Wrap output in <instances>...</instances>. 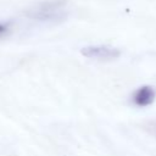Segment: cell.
I'll return each instance as SVG.
<instances>
[{"instance_id": "6da1fadb", "label": "cell", "mask_w": 156, "mask_h": 156, "mask_svg": "<svg viewBox=\"0 0 156 156\" xmlns=\"http://www.w3.org/2000/svg\"><path fill=\"white\" fill-rule=\"evenodd\" d=\"M27 17L49 23H60L68 16L67 0H45L29 7L26 12Z\"/></svg>"}, {"instance_id": "7a4b0ae2", "label": "cell", "mask_w": 156, "mask_h": 156, "mask_svg": "<svg viewBox=\"0 0 156 156\" xmlns=\"http://www.w3.org/2000/svg\"><path fill=\"white\" fill-rule=\"evenodd\" d=\"M82 55L87 58L98 61H111L119 56V50L108 45H89L80 50Z\"/></svg>"}, {"instance_id": "3957f363", "label": "cell", "mask_w": 156, "mask_h": 156, "mask_svg": "<svg viewBox=\"0 0 156 156\" xmlns=\"http://www.w3.org/2000/svg\"><path fill=\"white\" fill-rule=\"evenodd\" d=\"M156 98V91L154 89V87H150V85H143L140 88H138L133 96H132V100H133V104L138 107H146L149 105H151L154 102Z\"/></svg>"}, {"instance_id": "277c9868", "label": "cell", "mask_w": 156, "mask_h": 156, "mask_svg": "<svg viewBox=\"0 0 156 156\" xmlns=\"http://www.w3.org/2000/svg\"><path fill=\"white\" fill-rule=\"evenodd\" d=\"M146 129L150 134H152L155 138H156V118L152 119V121H149L146 123Z\"/></svg>"}, {"instance_id": "5b68a950", "label": "cell", "mask_w": 156, "mask_h": 156, "mask_svg": "<svg viewBox=\"0 0 156 156\" xmlns=\"http://www.w3.org/2000/svg\"><path fill=\"white\" fill-rule=\"evenodd\" d=\"M10 29V26L9 23H4V22H0V37L5 35Z\"/></svg>"}]
</instances>
